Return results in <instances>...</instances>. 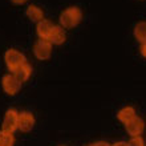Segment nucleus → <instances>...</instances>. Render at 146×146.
<instances>
[{
    "mask_svg": "<svg viewBox=\"0 0 146 146\" xmlns=\"http://www.w3.org/2000/svg\"><path fill=\"white\" fill-rule=\"evenodd\" d=\"M82 13L78 7H69L60 16V23L64 28H73L81 21Z\"/></svg>",
    "mask_w": 146,
    "mask_h": 146,
    "instance_id": "1",
    "label": "nucleus"
},
{
    "mask_svg": "<svg viewBox=\"0 0 146 146\" xmlns=\"http://www.w3.org/2000/svg\"><path fill=\"white\" fill-rule=\"evenodd\" d=\"M4 60H5L8 69L12 72L17 69L19 66H21L23 64H25V56L16 49H8L4 54Z\"/></svg>",
    "mask_w": 146,
    "mask_h": 146,
    "instance_id": "2",
    "label": "nucleus"
},
{
    "mask_svg": "<svg viewBox=\"0 0 146 146\" xmlns=\"http://www.w3.org/2000/svg\"><path fill=\"white\" fill-rule=\"evenodd\" d=\"M33 53L38 60H48L52 54V44L48 40H37L33 45Z\"/></svg>",
    "mask_w": 146,
    "mask_h": 146,
    "instance_id": "3",
    "label": "nucleus"
},
{
    "mask_svg": "<svg viewBox=\"0 0 146 146\" xmlns=\"http://www.w3.org/2000/svg\"><path fill=\"white\" fill-rule=\"evenodd\" d=\"M19 126V113L15 109H8L3 118V130L13 133Z\"/></svg>",
    "mask_w": 146,
    "mask_h": 146,
    "instance_id": "4",
    "label": "nucleus"
},
{
    "mask_svg": "<svg viewBox=\"0 0 146 146\" xmlns=\"http://www.w3.org/2000/svg\"><path fill=\"white\" fill-rule=\"evenodd\" d=\"M1 86H3L4 92L7 93V94L15 96L16 93L20 90V88H21V82H19L17 78H16L12 73H9V74H5V76L3 77V80H1Z\"/></svg>",
    "mask_w": 146,
    "mask_h": 146,
    "instance_id": "5",
    "label": "nucleus"
},
{
    "mask_svg": "<svg viewBox=\"0 0 146 146\" xmlns=\"http://www.w3.org/2000/svg\"><path fill=\"white\" fill-rule=\"evenodd\" d=\"M35 126V117L29 111H23L19 114V126L17 129L21 130L23 133H28L31 131Z\"/></svg>",
    "mask_w": 146,
    "mask_h": 146,
    "instance_id": "6",
    "label": "nucleus"
},
{
    "mask_svg": "<svg viewBox=\"0 0 146 146\" xmlns=\"http://www.w3.org/2000/svg\"><path fill=\"white\" fill-rule=\"evenodd\" d=\"M125 127H126L127 133L131 137H138V135L142 134L143 129H145V122H143L142 118H139V117L135 115L133 119H130L129 122L125 123Z\"/></svg>",
    "mask_w": 146,
    "mask_h": 146,
    "instance_id": "7",
    "label": "nucleus"
},
{
    "mask_svg": "<svg viewBox=\"0 0 146 146\" xmlns=\"http://www.w3.org/2000/svg\"><path fill=\"white\" fill-rule=\"evenodd\" d=\"M53 24L50 23L49 20H41L40 23H37V28H36V31H37V35L40 38H42V40H48V37H49L50 32H52V29H53Z\"/></svg>",
    "mask_w": 146,
    "mask_h": 146,
    "instance_id": "8",
    "label": "nucleus"
},
{
    "mask_svg": "<svg viewBox=\"0 0 146 146\" xmlns=\"http://www.w3.org/2000/svg\"><path fill=\"white\" fill-rule=\"evenodd\" d=\"M12 74L17 78V81H19V82H21V84H23V82H25V81L31 77L32 68H31V65H29V64H27V62H25V64H23L21 66H19L17 69L13 70V73H12Z\"/></svg>",
    "mask_w": 146,
    "mask_h": 146,
    "instance_id": "9",
    "label": "nucleus"
},
{
    "mask_svg": "<svg viewBox=\"0 0 146 146\" xmlns=\"http://www.w3.org/2000/svg\"><path fill=\"white\" fill-rule=\"evenodd\" d=\"M65 32H64V29H62L61 27H57V25H54L53 29H52V32H50L49 37H48V41L50 42V44H56V45H60V44H62V42L65 41Z\"/></svg>",
    "mask_w": 146,
    "mask_h": 146,
    "instance_id": "10",
    "label": "nucleus"
},
{
    "mask_svg": "<svg viewBox=\"0 0 146 146\" xmlns=\"http://www.w3.org/2000/svg\"><path fill=\"white\" fill-rule=\"evenodd\" d=\"M134 117H135V109L133 108V106H125V108H122L117 113V118L123 123L129 122V121L133 119Z\"/></svg>",
    "mask_w": 146,
    "mask_h": 146,
    "instance_id": "11",
    "label": "nucleus"
},
{
    "mask_svg": "<svg viewBox=\"0 0 146 146\" xmlns=\"http://www.w3.org/2000/svg\"><path fill=\"white\" fill-rule=\"evenodd\" d=\"M27 16L29 17V20L35 21V23H40L41 20H44V13L36 5H29L27 8Z\"/></svg>",
    "mask_w": 146,
    "mask_h": 146,
    "instance_id": "12",
    "label": "nucleus"
},
{
    "mask_svg": "<svg viewBox=\"0 0 146 146\" xmlns=\"http://www.w3.org/2000/svg\"><path fill=\"white\" fill-rule=\"evenodd\" d=\"M134 36L141 44H146V21H141L135 25L134 28Z\"/></svg>",
    "mask_w": 146,
    "mask_h": 146,
    "instance_id": "13",
    "label": "nucleus"
},
{
    "mask_svg": "<svg viewBox=\"0 0 146 146\" xmlns=\"http://www.w3.org/2000/svg\"><path fill=\"white\" fill-rule=\"evenodd\" d=\"M13 143H15L13 133L0 130V146H13Z\"/></svg>",
    "mask_w": 146,
    "mask_h": 146,
    "instance_id": "14",
    "label": "nucleus"
},
{
    "mask_svg": "<svg viewBox=\"0 0 146 146\" xmlns=\"http://www.w3.org/2000/svg\"><path fill=\"white\" fill-rule=\"evenodd\" d=\"M127 143H129V146H145V142H143V139L141 135H138V137H131V139Z\"/></svg>",
    "mask_w": 146,
    "mask_h": 146,
    "instance_id": "15",
    "label": "nucleus"
},
{
    "mask_svg": "<svg viewBox=\"0 0 146 146\" xmlns=\"http://www.w3.org/2000/svg\"><path fill=\"white\" fill-rule=\"evenodd\" d=\"M88 146H110L108 142H105V141H98V142H94V143H90Z\"/></svg>",
    "mask_w": 146,
    "mask_h": 146,
    "instance_id": "16",
    "label": "nucleus"
},
{
    "mask_svg": "<svg viewBox=\"0 0 146 146\" xmlns=\"http://www.w3.org/2000/svg\"><path fill=\"white\" fill-rule=\"evenodd\" d=\"M111 146H129V143L123 142V141H119V142H115L114 145H111Z\"/></svg>",
    "mask_w": 146,
    "mask_h": 146,
    "instance_id": "17",
    "label": "nucleus"
},
{
    "mask_svg": "<svg viewBox=\"0 0 146 146\" xmlns=\"http://www.w3.org/2000/svg\"><path fill=\"white\" fill-rule=\"evenodd\" d=\"M141 54L146 58V44H143V45L141 46Z\"/></svg>",
    "mask_w": 146,
    "mask_h": 146,
    "instance_id": "18",
    "label": "nucleus"
},
{
    "mask_svg": "<svg viewBox=\"0 0 146 146\" xmlns=\"http://www.w3.org/2000/svg\"><path fill=\"white\" fill-rule=\"evenodd\" d=\"M27 0H12V3H15V4H23L25 3Z\"/></svg>",
    "mask_w": 146,
    "mask_h": 146,
    "instance_id": "19",
    "label": "nucleus"
}]
</instances>
